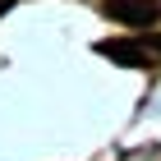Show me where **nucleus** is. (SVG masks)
<instances>
[{
    "instance_id": "1",
    "label": "nucleus",
    "mask_w": 161,
    "mask_h": 161,
    "mask_svg": "<svg viewBox=\"0 0 161 161\" xmlns=\"http://www.w3.org/2000/svg\"><path fill=\"white\" fill-rule=\"evenodd\" d=\"M97 51L115 64H134V69H152L161 64V37H138V42H97Z\"/></svg>"
},
{
    "instance_id": "2",
    "label": "nucleus",
    "mask_w": 161,
    "mask_h": 161,
    "mask_svg": "<svg viewBox=\"0 0 161 161\" xmlns=\"http://www.w3.org/2000/svg\"><path fill=\"white\" fill-rule=\"evenodd\" d=\"M101 9L111 19H120V23H129V28H143L161 14V0H101Z\"/></svg>"
},
{
    "instance_id": "3",
    "label": "nucleus",
    "mask_w": 161,
    "mask_h": 161,
    "mask_svg": "<svg viewBox=\"0 0 161 161\" xmlns=\"http://www.w3.org/2000/svg\"><path fill=\"white\" fill-rule=\"evenodd\" d=\"M9 5H14V0H0V14H9Z\"/></svg>"
}]
</instances>
